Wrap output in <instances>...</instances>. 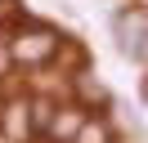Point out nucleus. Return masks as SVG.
Returning a JSON list of instances; mask_svg holds the SVG:
<instances>
[{
    "mask_svg": "<svg viewBox=\"0 0 148 143\" xmlns=\"http://www.w3.org/2000/svg\"><path fill=\"white\" fill-rule=\"evenodd\" d=\"M144 98H148V85H144Z\"/></svg>",
    "mask_w": 148,
    "mask_h": 143,
    "instance_id": "423d86ee",
    "label": "nucleus"
},
{
    "mask_svg": "<svg viewBox=\"0 0 148 143\" xmlns=\"http://www.w3.org/2000/svg\"><path fill=\"white\" fill-rule=\"evenodd\" d=\"M76 143H108V139H103V130H94V125H85V130L76 134Z\"/></svg>",
    "mask_w": 148,
    "mask_h": 143,
    "instance_id": "39448f33",
    "label": "nucleus"
},
{
    "mask_svg": "<svg viewBox=\"0 0 148 143\" xmlns=\"http://www.w3.org/2000/svg\"><path fill=\"white\" fill-rule=\"evenodd\" d=\"M54 31H45V27H32V31H23L18 40H14V58H23V63H45L49 54H54Z\"/></svg>",
    "mask_w": 148,
    "mask_h": 143,
    "instance_id": "f03ea898",
    "label": "nucleus"
},
{
    "mask_svg": "<svg viewBox=\"0 0 148 143\" xmlns=\"http://www.w3.org/2000/svg\"><path fill=\"white\" fill-rule=\"evenodd\" d=\"M76 94H81V98H85V103H90V107H99L103 98H108V94H103V85H94V80L85 76V72H81V76H76Z\"/></svg>",
    "mask_w": 148,
    "mask_h": 143,
    "instance_id": "7ed1b4c3",
    "label": "nucleus"
},
{
    "mask_svg": "<svg viewBox=\"0 0 148 143\" xmlns=\"http://www.w3.org/2000/svg\"><path fill=\"white\" fill-rule=\"evenodd\" d=\"M54 134H58V139H63V134H81V116H76V112L54 116Z\"/></svg>",
    "mask_w": 148,
    "mask_h": 143,
    "instance_id": "20e7f679",
    "label": "nucleus"
},
{
    "mask_svg": "<svg viewBox=\"0 0 148 143\" xmlns=\"http://www.w3.org/2000/svg\"><path fill=\"white\" fill-rule=\"evenodd\" d=\"M112 36H117V49L126 54V58L144 54V40H148V9H126V14H117Z\"/></svg>",
    "mask_w": 148,
    "mask_h": 143,
    "instance_id": "f257e3e1",
    "label": "nucleus"
}]
</instances>
